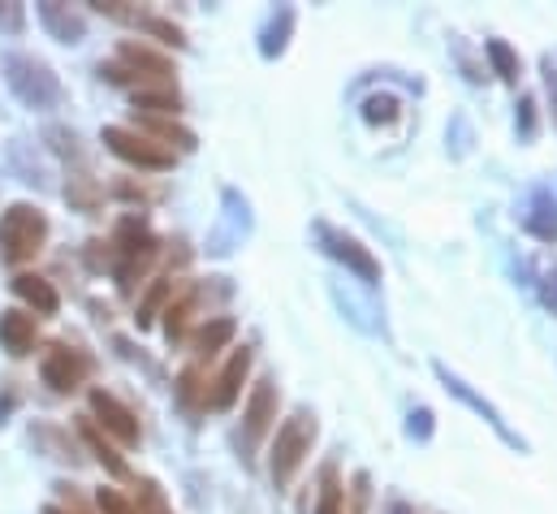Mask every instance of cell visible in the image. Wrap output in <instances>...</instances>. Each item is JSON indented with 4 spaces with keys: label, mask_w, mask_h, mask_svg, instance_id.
I'll return each mask as SVG.
<instances>
[{
    "label": "cell",
    "mask_w": 557,
    "mask_h": 514,
    "mask_svg": "<svg viewBox=\"0 0 557 514\" xmlns=\"http://www.w3.org/2000/svg\"><path fill=\"white\" fill-rule=\"evenodd\" d=\"M4 83H9V91H13L30 113H48V109L61 105V78H57L52 65H44L39 57L9 52V57H4Z\"/></svg>",
    "instance_id": "1"
},
{
    "label": "cell",
    "mask_w": 557,
    "mask_h": 514,
    "mask_svg": "<svg viewBox=\"0 0 557 514\" xmlns=\"http://www.w3.org/2000/svg\"><path fill=\"white\" fill-rule=\"evenodd\" d=\"M48 243V217L30 204H13L0 217V259L4 264H26L44 252Z\"/></svg>",
    "instance_id": "2"
},
{
    "label": "cell",
    "mask_w": 557,
    "mask_h": 514,
    "mask_svg": "<svg viewBox=\"0 0 557 514\" xmlns=\"http://www.w3.org/2000/svg\"><path fill=\"white\" fill-rule=\"evenodd\" d=\"M315 415L311 411H294L285 424L277 428V441H273V458H269V472H273V485L285 489L294 480V472L302 467V458L311 454L315 445Z\"/></svg>",
    "instance_id": "3"
},
{
    "label": "cell",
    "mask_w": 557,
    "mask_h": 514,
    "mask_svg": "<svg viewBox=\"0 0 557 514\" xmlns=\"http://www.w3.org/2000/svg\"><path fill=\"white\" fill-rule=\"evenodd\" d=\"M122 65H100V74L109 83H139L143 78V91L135 96H147V91H173V65L164 57H156L151 48L143 44H122Z\"/></svg>",
    "instance_id": "4"
},
{
    "label": "cell",
    "mask_w": 557,
    "mask_h": 514,
    "mask_svg": "<svg viewBox=\"0 0 557 514\" xmlns=\"http://www.w3.org/2000/svg\"><path fill=\"white\" fill-rule=\"evenodd\" d=\"M315 238H320V252H324V256H333L337 264H346V272H355L359 281H368V285L381 281V264H376V256H372L359 238H350L346 230H337V225H329V221H315Z\"/></svg>",
    "instance_id": "5"
},
{
    "label": "cell",
    "mask_w": 557,
    "mask_h": 514,
    "mask_svg": "<svg viewBox=\"0 0 557 514\" xmlns=\"http://www.w3.org/2000/svg\"><path fill=\"white\" fill-rule=\"evenodd\" d=\"M277 402H281V393L273 381H256L251 402H247V415H243V437H238L243 458H251V454L260 450V441L269 437V428H273V419H277Z\"/></svg>",
    "instance_id": "6"
},
{
    "label": "cell",
    "mask_w": 557,
    "mask_h": 514,
    "mask_svg": "<svg viewBox=\"0 0 557 514\" xmlns=\"http://www.w3.org/2000/svg\"><path fill=\"white\" fill-rule=\"evenodd\" d=\"M104 147H109L113 156H122L126 164H139V169H169V164H173V151L156 147L143 130L104 126Z\"/></svg>",
    "instance_id": "7"
},
{
    "label": "cell",
    "mask_w": 557,
    "mask_h": 514,
    "mask_svg": "<svg viewBox=\"0 0 557 514\" xmlns=\"http://www.w3.org/2000/svg\"><path fill=\"white\" fill-rule=\"evenodd\" d=\"M436 377H441V386L449 389V393H454L458 402H467V406H471V411H475V415H480V419H484V424H488V428H493V432H497V437H502L506 445H515V450H523V437H515V432L506 428V419H502V411H497L493 402H484V397H480L475 389L467 386L462 377H454V372H449L445 364H436Z\"/></svg>",
    "instance_id": "8"
},
{
    "label": "cell",
    "mask_w": 557,
    "mask_h": 514,
    "mask_svg": "<svg viewBox=\"0 0 557 514\" xmlns=\"http://www.w3.org/2000/svg\"><path fill=\"white\" fill-rule=\"evenodd\" d=\"M87 359L78 355V351H70V346H52L48 355H44V386H52L57 393H74V389L87 381Z\"/></svg>",
    "instance_id": "9"
},
{
    "label": "cell",
    "mask_w": 557,
    "mask_h": 514,
    "mask_svg": "<svg viewBox=\"0 0 557 514\" xmlns=\"http://www.w3.org/2000/svg\"><path fill=\"white\" fill-rule=\"evenodd\" d=\"M91 411H96V419L122 441V445H135L139 441V419H135V411L131 406H122L113 393H104V389H91Z\"/></svg>",
    "instance_id": "10"
},
{
    "label": "cell",
    "mask_w": 557,
    "mask_h": 514,
    "mask_svg": "<svg viewBox=\"0 0 557 514\" xmlns=\"http://www.w3.org/2000/svg\"><path fill=\"white\" fill-rule=\"evenodd\" d=\"M39 22H44V30H48L57 44H83V35H87V17H83L74 4L44 0V4H39Z\"/></svg>",
    "instance_id": "11"
},
{
    "label": "cell",
    "mask_w": 557,
    "mask_h": 514,
    "mask_svg": "<svg viewBox=\"0 0 557 514\" xmlns=\"http://www.w3.org/2000/svg\"><path fill=\"white\" fill-rule=\"evenodd\" d=\"M247 372H251V351L243 346V351H234V359H230V364L221 368V377L212 381V389H208V406H216V411L234 406V402H238V393H243Z\"/></svg>",
    "instance_id": "12"
},
{
    "label": "cell",
    "mask_w": 557,
    "mask_h": 514,
    "mask_svg": "<svg viewBox=\"0 0 557 514\" xmlns=\"http://www.w3.org/2000/svg\"><path fill=\"white\" fill-rule=\"evenodd\" d=\"M523 230L532 234V238H541V243H557V199L554 191H532V204H528V212H523Z\"/></svg>",
    "instance_id": "13"
},
{
    "label": "cell",
    "mask_w": 557,
    "mask_h": 514,
    "mask_svg": "<svg viewBox=\"0 0 557 514\" xmlns=\"http://www.w3.org/2000/svg\"><path fill=\"white\" fill-rule=\"evenodd\" d=\"M0 346L13 359H22L35 346V316H26V311H0Z\"/></svg>",
    "instance_id": "14"
},
{
    "label": "cell",
    "mask_w": 557,
    "mask_h": 514,
    "mask_svg": "<svg viewBox=\"0 0 557 514\" xmlns=\"http://www.w3.org/2000/svg\"><path fill=\"white\" fill-rule=\"evenodd\" d=\"M13 294H17L22 303H30L39 316H57V307H61L57 290H52L44 277H35V272H17V277H13Z\"/></svg>",
    "instance_id": "15"
},
{
    "label": "cell",
    "mask_w": 557,
    "mask_h": 514,
    "mask_svg": "<svg viewBox=\"0 0 557 514\" xmlns=\"http://www.w3.org/2000/svg\"><path fill=\"white\" fill-rule=\"evenodd\" d=\"M289 30H294V9H285V4H281L277 13L264 22V30H260V52H264L269 61L285 52V44H289Z\"/></svg>",
    "instance_id": "16"
},
{
    "label": "cell",
    "mask_w": 557,
    "mask_h": 514,
    "mask_svg": "<svg viewBox=\"0 0 557 514\" xmlns=\"http://www.w3.org/2000/svg\"><path fill=\"white\" fill-rule=\"evenodd\" d=\"M234 329H238V325H234L230 316H221V320H208V325L195 333V355H199V359H212V355H216V351H221V346L234 338Z\"/></svg>",
    "instance_id": "17"
},
{
    "label": "cell",
    "mask_w": 557,
    "mask_h": 514,
    "mask_svg": "<svg viewBox=\"0 0 557 514\" xmlns=\"http://www.w3.org/2000/svg\"><path fill=\"white\" fill-rule=\"evenodd\" d=\"M199 303H203V290L186 294L182 303H173V307L164 311V316H169V320H164V333H169V342H177V338L186 333V325H190V316H195V307H199Z\"/></svg>",
    "instance_id": "18"
},
{
    "label": "cell",
    "mask_w": 557,
    "mask_h": 514,
    "mask_svg": "<svg viewBox=\"0 0 557 514\" xmlns=\"http://www.w3.org/2000/svg\"><path fill=\"white\" fill-rule=\"evenodd\" d=\"M484 52H488V61H493V70H497V78H502V83H519V57L510 52V44H506V39H488V44H484Z\"/></svg>",
    "instance_id": "19"
},
{
    "label": "cell",
    "mask_w": 557,
    "mask_h": 514,
    "mask_svg": "<svg viewBox=\"0 0 557 514\" xmlns=\"http://www.w3.org/2000/svg\"><path fill=\"white\" fill-rule=\"evenodd\" d=\"M342 480H337V467L329 463L320 472V502H315V514H342Z\"/></svg>",
    "instance_id": "20"
},
{
    "label": "cell",
    "mask_w": 557,
    "mask_h": 514,
    "mask_svg": "<svg viewBox=\"0 0 557 514\" xmlns=\"http://www.w3.org/2000/svg\"><path fill=\"white\" fill-rule=\"evenodd\" d=\"M143 130H147V138H151V134H156V138H169V143H177L182 151H190V147H195V134H190L186 126H177V122H164V118H147V122H143Z\"/></svg>",
    "instance_id": "21"
},
{
    "label": "cell",
    "mask_w": 557,
    "mask_h": 514,
    "mask_svg": "<svg viewBox=\"0 0 557 514\" xmlns=\"http://www.w3.org/2000/svg\"><path fill=\"white\" fill-rule=\"evenodd\" d=\"M135 511L139 514H173L156 480H139V485H135Z\"/></svg>",
    "instance_id": "22"
},
{
    "label": "cell",
    "mask_w": 557,
    "mask_h": 514,
    "mask_svg": "<svg viewBox=\"0 0 557 514\" xmlns=\"http://www.w3.org/2000/svg\"><path fill=\"white\" fill-rule=\"evenodd\" d=\"M83 437H87V445H91V454H96V458H100V463H104V467H109L113 476H126V463H122V458L113 454V445H109V441H100V432H96L91 424L83 428Z\"/></svg>",
    "instance_id": "23"
},
{
    "label": "cell",
    "mask_w": 557,
    "mask_h": 514,
    "mask_svg": "<svg viewBox=\"0 0 557 514\" xmlns=\"http://www.w3.org/2000/svg\"><path fill=\"white\" fill-rule=\"evenodd\" d=\"M135 109H147V113H177V109H182V96H177V91H147V96H135Z\"/></svg>",
    "instance_id": "24"
},
{
    "label": "cell",
    "mask_w": 557,
    "mask_h": 514,
    "mask_svg": "<svg viewBox=\"0 0 557 514\" xmlns=\"http://www.w3.org/2000/svg\"><path fill=\"white\" fill-rule=\"evenodd\" d=\"M363 118H368L372 126H385V122L398 118V100H394V96H372V100L363 105Z\"/></svg>",
    "instance_id": "25"
},
{
    "label": "cell",
    "mask_w": 557,
    "mask_h": 514,
    "mask_svg": "<svg viewBox=\"0 0 557 514\" xmlns=\"http://www.w3.org/2000/svg\"><path fill=\"white\" fill-rule=\"evenodd\" d=\"M26 26V9L17 0H0V35H22Z\"/></svg>",
    "instance_id": "26"
},
{
    "label": "cell",
    "mask_w": 557,
    "mask_h": 514,
    "mask_svg": "<svg viewBox=\"0 0 557 514\" xmlns=\"http://www.w3.org/2000/svg\"><path fill=\"white\" fill-rule=\"evenodd\" d=\"M169 294H173V281H160V285H156V290L147 294V303L139 307V325H151V320L160 316V303H164Z\"/></svg>",
    "instance_id": "27"
},
{
    "label": "cell",
    "mask_w": 557,
    "mask_h": 514,
    "mask_svg": "<svg viewBox=\"0 0 557 514\" xmlns=\"http://www.w3.org/2000/svg\"><path fill=\"white\" fill-rule=\"evenodd\" d=\"M536 294H541V303L549 307L557 316V264H549L545 272H541V281H536Z\"/></svg>",
    "instance_id": "28"
},
{
    "label": "cell",
    "mask_w": 557,
    "mask_h": 514,
    "mask_svg": "<svg viewBox=\"0 0 557 514\" xmlns=\"http://www.w3.org/2000/svg\"><path fill=\"white\" fill-rule=\"evenodd\" d=\"M407 437H416V441H428L432 437V411L428 406H419L407 415Z\"/></svg>",
    "instance_id": "29"
},
{
    "label": "cell",
    "mask_w": 557,
    "mask_h": 514,
    "mask_svg": "<svg viewBox=\"0 0 557 514\" xmlns=\"http://www.w3.org/2000/svg\"><path fill=\"white\" fill-rule=\"evenodd\" d=\"M65 195H70L74 204H83V208H91V204H96V186H91V178H74Z\"/></svg>",
    "instance_id": "30"
},
{
    "label": "cell",
    "mask_w": 557,
    "mask_h": 514,
    "mask_svg": "<svg viewBox=\"0 0 557 514\" xmlns=\"http://www.w3.org/2000/svg\"><path fill=\"white\" fill-rule=\"evenodd\" d=\"M100 511L104 514H139L122 493H113V489H100Z\"/></svg>",
    "instance_id": "31"
},
{
    "label": "cell",
    "mask_w": 557,
    "mask_h": 514,
    "mask_svg": "<svg viewBox=\"0 0 557 514\" xmlns=\"http://www.w3.org/2000/svg\"><path fill=\"white\" fill-rule=\"evenodd\" d=\"M519 130H523V138H532V134H536V105H532V100H523V105H519Z\"/></svg>",
    "instance_id": "32"
},
{
    "label": "cell",
    "mask_w": 557,
    "mask_h": 514,
    "mask_svg": "<svg viewBox=\"0 0 557 514\" xmlns=\"http://www.w3.org/2000/svg\"><path fill=\"white\" fill-rule=\"evenodd\" d=\"M545 78H549V96H554V109H557V70H554V61H545Z\"/></svg>",
    "instance_id": "33"
},
{
    "label": "cell",
    "mask_w": 557,
    "mask_h": 514,
    "mask_svg": "<svg viewBox=\"0 0 557 514\" xmlns=\"http://www.w3.org/2000/svg\"><path fill=\"white\" fill-rule=\"evenodd\" d=\"M44 514H65V511H44Z\"/></svg>",
    "instance_id": "34"
}]
</instances>
